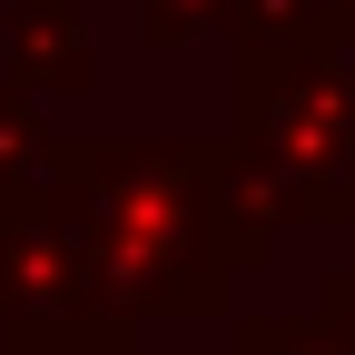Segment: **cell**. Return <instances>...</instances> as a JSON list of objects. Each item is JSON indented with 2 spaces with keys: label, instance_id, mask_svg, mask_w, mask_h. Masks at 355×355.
<instances>
[{
  "label": "cell",
  "instance_id": "cell-1",
  "mask_svg": "<svg viewBox=\"0 0 355 355\" xmlns=\"http://www.w3.org/2000/svg\"><path fill=\"white\" fill-rule=\"evenodd\" d=\"M40 198L139 326L227 316V237H217L207 139H60Z\"/></svg>",
  "mask_w": 355,
  "mask_h": 355
},
{
  "label": "cell",
  "instance_id": "cell-2",
  "mask_svg": "<svg viewBox=\"0 0 355 355\" xmlns=\"http://www.w3.org/2000/svg\"><path fill=\"white\" fill-rule=\"evenodd\" d=\"M227 139L266 168L286 227H355V40L227 50Z\"/></svg>",
  "mask_w": 355,
  "mask_h": 355
},
{
  "label": "cell",
  "instance_id": "cell-3",
  "mask_svg": "<svg viewBox=\"0 0 355 355\" xmlns=\"http://www.w3.org/2000/svg\"><path fill=\"white\" fill-rule=\"evenodd\" d=\"M139 316L99 286L50 198H0V345L10 355H139Z\"/></svg>",
  "mask_w": 355,
  "mask_h": 355
},
{
  "label": "cell",
  "instance_id": "cell-4",
  "mask_svg": "<svg viewBox=\"0 0 355 355\" xmlns=\"http://www.w3.org/2000/svg\"><path fill=\"white\" fill-rule=\"evenodd\" d=\"M99 79V30L69 0H10V89L30 99H79Z\"/></svg>",
  "mask_w": 355,
  "mask_h": 355
},
{
  "label": "cell",
  "instance_id": "cell-5",
  "mask_svg": "<svg viewBox=\"0 0 355 355\" xmlns=\"http://www.w3.org/2000/svg\"><path fill=\"white\" fill-rule=\"evenodd\" d=\"M207 178H217V237H227V266H237V277H266V266H277V237H286V207H277V188H266V168L217 128V139H207Z\"/></svg>",
  "mask_w": 355,
  "mask_h": 355
},
{
  "label": "cell",
  "instance_id": "cell-6",
  "mask_svg": "<svg viewBox=\"0 0 355 355\" xmlns=\"http://www.w3.org/2000/svg\"><path fill=\"white\" fill-rule=\"evenodd\" d=\"M217 40H227V50H306V40H355V0H227Z\"/></svg>",
  "mask_w": 355,
  "mask_h": 355
},
{
  "label": "cell",
  "instance_id": "cell-7",
  "mask_svg": "<svg viewBox=\"0 0 355 355\" xmlns=\"http://www.w3.org/2000/svg\"><path fill=\"white\" fill-rule=\"evenodd\" d=\"M109 10L128 20L139 50H188V40H207L217 20H227V0H109Z\"/></svg>",
  "mask_w": 355,
  "mask_h": 355
},
{
  "label": "cell",
  "instance_id": "cell-8",
  "mask_svg": "<svg viewBox=\"0 0 355 355\" xmlns=\"http://www.w3.org/2000/svg\"><path fill=\"white\" fill-rule=\"evenodd\" d=\"M227 355H345V345L326 336V316H237Z\"/></svg>",
  "mask_w": 355,
  "mask_h": 355
},
{
  "label": "cell",
  "instance_id": "cell-9",
  "mask_svg": "<svg viewBox=\"0 0 355 355\" xmlns=\"http://www.w3.org/2000/svg\"><path fill=\"white\" fill-rule=\"evenodd\" d=\"M316 316H326V336L355 355V247H345V257L326 266V277H316Z\"/></svg>",
  "mask_w": 355,
  "mask_h": 355
}]
</instances>
